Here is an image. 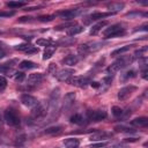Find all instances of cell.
<instances>
[{
	"label": "cell",
	"instance_id": "1",
	"mask_svg": "<svg viewBox=\"0 0 148 148\" xmlns=\"http://www.w3.org/2000/svg\"><path fill=\"white\" fill-rule=\"evenodd\" d=\"M132 61H133V57H130V56L120 57L119 59H117L116 61H113V62H112V64L106 68V71H108V73L113 74V73H116V72L120 71L121 68L126 67L127 65H130Z\"/></svg>",
	"mask_w": 148,
	"mask_h": 148
},
{
	"label": "cell",
	"instance_id": "2",
	"mask_svg": "<svg viewBox=\"0 0 148 148\" xmlns=\"http://www.w3.org/2000/svg\"><path fill=\"white\" fill-rule=\"evenodd\" d=\"M125 32H126L125 28H124L120 23H117V24H112V25H110L109 28H106V29L103 31V37H104V38L119 37V36L125 35Z\"/></svg>",
	"mask_w": 148,
	"mask_h": 148
},
{
	"label": "cell",
	"instance_id": "3",
	"mask_svg": "<svg viewBox=\"0 0 148 148\" xmlns=\"http://www.w3.org/2000/svg\"><path fill=\"white\" fill-rule=\"evenodd\" d=\"M47 106H49V103L47 102H38L32 108L30 118L34 119V120H37V119L43 118L46 114V112H47Z\"/></svg>",
	"mask_w": 148,
	"mask_h": 148
},
{
	"label": "cell",
	"instance_id": "4",
	"mask_svg": "<svg viewBox=\"0 0 148 148\" xmlns=\"http://www.w3.org/2000/svg\"><path fill=\"white\" fill-rule=\"evenodd\" d=\"M3 120L9 126H17L20 124V116L14 109L8 108L3 112Z\"/></svg>",
	"mask_w": 148,
	"mask_h": 148
},
{
	"label": "cell",
	"instance_id": "5",
	"mask_svg": "<svg viewBox=\"0 0 148 148\" xmlns=\"http://www.w3.org/2000/svg\"><path fill=\"white\" fill-rule=\"evenodd\" d=\"M67 82L79 88H86L90 83V79L88 76H72Z\"/></svg>",
	"mask_w": 148,
	"mask_h": 148
},
{
	"label": "cell",
	"instance_id": "6",
	"mask_svg": "<svg viewBox=\"0 0 148 148\" xmlns=\"http://www.w3.org/2000/svg\"><path fill=\"white\" fill-rule=\"evenodd\" d=\"M74 74H75L74 69H72V68H62V69L56 72L54 76L61 82H67L72 76H74Z\"/></svg>",
	"mask_w": 148,
	"mask_h": 148
},
{
	"label": "cell",
	"instance_id": "7",
	"mask_svg": "<svg viewBox=\"0 0 148 148\" xmlns=\"http://www.w3.org/2000/svg\"><path fill=\"white\" fill-rule=\"evenodd\" d=\"M87 117L91 121H101L108 117V113L104 110H92L87 112Z\"/></svg>",
	"mask_w": 148,
	"mask_h": 148
},
{
	"label": "cell",
	"instance_id": "8",
	"mask_svg": "<svg viewBox=\"0 0 148 148\" xmlns=\"http://www.w3.org/2000/svg\"><path fill=\"white\" fill-rule=\"evenodd\" d=\"M135 90H136V87L133 86V84H130V86H126V87L121 88L118 91V99L119 101H126Z\"/></svg>",
	"mask_w": 148,
	"mask_h": 148
},
{
	"label": "cell",
	"instance_id": "9",
	"mask_svg": "<svg viewBox=\"0 0 148 148\" xmlns=\"http://www.w3.org/2000/svg\"><path fill=\"white\" fill-rule=\"evenodd\" d=\"M21 102H22L23 105H25V106H28V108H34V106L38 103V99H37L36 97L29 95V94H22V96H21Z\"/></svg>",
	"mask_w": 148,
	"mask_h": 148
},
{
	"label": "cell",
	"instance_id": "10",
	"mask_svg": "<svg viewBox=\"0 0 148 148\" xmlns=\"http://www.w3.org/2000/svg\"><path fill=\"white\" fill-rule=\"evenodd\" d=\"M80 14V9H67V10H62L59 12L57 15H59L60 17H62L64 20H72L75 16H77Z\"/></svg>",
	"mask_w": 148,
	"mask_h": 148
},
{
	"label": "cell",
	"instance_id": "11",
	"mask_svg": "<svg viewBox=\"0 0 148 148\" xmlns=\"http://www.w3.org/2000/svg\"><path fill=\"white\" fill-rule=\"evenodd\" d=\"M13 62H16V60H12V61L1 64L0 65V72L3 73V74H6V75H13V74H15V72L13 69V66L14 65H12Z\"/></svg>",
	"mask_w": 148,
	"mask_h": 148
},
{
	"label": "cell",
	"instance_id": "12",
	"mask_svg": "<svg viewBox=\"0 0 148 148\" xmlns=\"http://www.w3.org/2000/svg\"><path fill=\"white\" fill-rule=\"evenodd\" d=\"M43 80H44V75L42 73H34V74H30L29 75V77H28V84L29 86L39 84Z\"/></svg>",
	"mask_w": 148,
	"mask_h": 148
},
{
	"label": "cell",
	"instance_id": "13",
	"mask_svg": "<svg viewBox=\"0 0 148 148\" xmlns=\"http://www.w3.org/2000/svg\"><path fill=\"white\" fill-rule=\"evenodd\" d=\"M111 135L104 131H95L91 135H90V140L91 141H97V140H105V139H109Z\"/></svg>",
	"mask_w": 148,
	"mask_h": 148
},
{
	"label": "cell",
	"instance_id": "14",
	"mask_svg": "<svg viewBox=\"0 0 148 148\" xmlns=\"http://www.w3.org/2000/svg\"><path fill=\"white\" fill-rule=\"evenodd\" d=\"M75 97H76L75 92H73V91L67 92V94L65 95V97H64V103H62L64 108H65V109H68L69 106H72V104H73L74 101H75Z\"/></svg>",
	"mask_w": 148,
	"mask_h": 148
},
{
	"label": "cell",
	"instance_id": "15",
	"mask_svg": "<svg viewBox=\"0 0 148 148\" xmlns=\"http://www.w3.org/2000/svg\"><path fill=\"white\" fill-rule=\"evenodd\" d=\"M111 15H114V13H111V12H108V13H101V12H97V13H92L86 21V23H89L90 21H96V20H99V18H103V17H106V16H111Z\"/></svg>",
	"mask_w": 148,
	"mask_h": 148
},
{
	"label": "cell",
	"instance_id": "16",
	"mask_svg": "<svg viewBox=\"0 0 148 148\" xmlns=\"http://www.w3.org/2000/svg\"><path fill=\"white\" fill-rule=\"evenodd\" d=\"M131 124L136 127H146L148 125V118L147 117H138V118H134L131 121Z\"/></svg>",
	"mask_w": 148,
	"mask_h": 148
},
{
	"label": "cell",
	"instance_id": "17",
	"mask_svg": "<svg viewBox=\"0 0 148 148\" xmlns=\"http://www.w3.org/2000/svg\"><path fill=\"white\" fill-rule=\"evenodd\" d=\"M64 145L66 148H79L80 146V140L76 138H68L64 141Z\"/></svg>",
	"mask_w": 148,
	"mask_h": 148
},
{
	"label": "cell",
	"instance_id": "18",
	"mask_svg": "<svg viewBox=\"0 0 148 148\" xmlns=\"http://www.w3.org/2000/svg\"><path fill=\"white\" fill-rule=\"evenodd\" d=\"M106 24H108V21H99L98 23H96L95 25H92V28L90 29V35H92V36L97 35L102 30V28H104Z\"/></svg>",
	"mask_w": 148,
	"mask_h": 148
},
{
	"label": "cell",
	"instance_id": "19",
	"mask_svg": "<svg viewBox=\"0 0 148 148\" xmlns=\"http://www.w3.org/2000/svg\"><path fill=\"white\" fill-rule=\"evenodd\" d=\"M37 66H38L37 64H35L34 61H30V60H22L18 65V67L22 69H32V68H36Z\"/></svg>",
	"mask_w": 148,
	"mask_h": 148
},
{
	"label": "cell",
	"instance_id": "20",
	"mask_svg": "<svg viewBox=\"0 0 148 148\" xmlns=\"http://www.w3.org/2000/svg\"><path fill=\"white\" fill-rule=\"evenodd\" d=\"M75 42H76L75 38L67 37V38H62V39L58 40V42L56 43V45H60V46H71V45H73Z\"/></svg>",
	"mask_w": 148,
	"mask_h": 148
},
{
	"label": "cell",
	"instance_id": "21",
	"mask_svg": "<svg viewBox=\"0 0 148 148\" xmlns=\"http://www.w3.org/2000/svg\"><path fill=\"white\" fill-rule=\"evenodd\" d=\"M62 61H64V64H66V65H68V66H74V65L77 64L79 58H77L76 56H74V54H69V56H67Z\"/></svg>",
	"mask_w": 148,
	"mask_h": 148
},
{
	"label": "cell",
	"instance_id": "22",
	"mask_svg": "<svg viewBox=\"0 0 148 148\" xmlns=\"http://www.w3.org/2000/svg\"><path fill=\"white\" fill-rule=\"evenodd\" d=\"M69 120H71V123L76 124V125H83V124H84V117H83L82 114H80V113L73 114Z\"/></svg>",
	"mask_w": 148,
	"mask_h": 148
},
{
	"label": "cell",
	"instance_id": "23",
	"mask_svg": "<svg viewBox=\"0 0 148 148\" xmlns=\"http://www.w3.org/2000/svg\"><path fill=\"white\" fill-rule=\"evenodd\" d=\"M124 7H125V5H124V3H120V2H113V3H111V5L108 6L109 10H110L111 13H114V14H116L117 12L121 10Z\"/></svg>",
	"mask_w": 148,
	"mask_h": 148
},
{
	"label": "cell",
	"instance_id": "24",
	"mask_svg": "<svg viewBox=\"0 0 148 148\" xmlns=\"http://www.w3.org/2000/svg\"><path fill=\"white\" fill-rule=\"evenodd\" d=\"M61 130H62V127L59 126V125H58V126H51V127L45 128L44 133L47 134V135H53V134H58V133H60Z\"/></svg>",
	"mask_w": 148,
	"mask_h": 148
},
{
	"label": "cell",
	"instance_id": "25",
	"mask_svg": "<svg viewBox=\"0 0 148 148\" xmlns=\"http://www.w3.org/2000/svg\"><path fill=\"white\" fill-rule=\"evenodd\" d=\"M25 142H27V136H25V134H21V135H18V136L15 138L14 146L20 148V147H23Z\"/></svg>",
	"mask_w": 148,
	"mask_h": 148
},
{
	"label": "cell",
	"instance_id": "26",
	"mask_svg": "<svg viewBox=\"0 0 148 148\" xmlns=\"http://www.w3.org/2000/svg\"><path fill=\"white\" fill-rule=\"evenodd\" d=\"M83 29H84V28L81 27V25H74V27H72V28H69V29L67 30V35H68V36H75V35L82 32Z\"/></svg>",
	"mask_w": 148,
	"mask_h": 148
},
{
	"label": "cell",
	"instance_id": "27",
	"mask_svg": "<svg viewBox=\"0 0 148 148\" xmlns=\"http://www.w3.org/2000/svg\"><path fill=\"white\" fill-rule=\"evenodd\" d=\"M130 45H125V46H123V47H119V49H116L114 51H112L111 52V57H118V56H121L123 53H125V52H127L128 50H130Z\"/></svg>",
	"mask_w": 148,
	"mask_h": 148
},
{
	"label": "cell",
	"instance_id": "28",
	"mask_svg": "<svg viewBox=\"0 0 148 148\" xmlns=\"http://www.w3.org/2000/svg\"><path fill=\"white\" fill-rule=\"evenodd\" d=\"M56 52V46H47L45 50H44V53H43V59L46 60V59H50L53 53Z\"/></svg>",
	"mask_w": 148,
	"mask_h": 148
},
{
	"label": "cell",
	"instance_id": "29",
	"mask_svg": "<svg viewBox=\"0 0 148 148\" xmlns=\"http://www.w3.org/2000/svg\"><path fill=\"white\" fill-rule=\"evenodd\" d=\"M134 76H135V72H134L133 69H130V71L125 72L124 74H121L120 81H121V82H126L128 79H132V77H134Z\"/></svg>",
	"mask_w": 148,
	"mask_h": 148
},
{
	"label": "cell",
	"instance_id": "30",
	"mask_svg": "<svg viewBox=\"0 0 148 148\" xmlns=\"http://www.w3.org/2000/svg\"><path fill=\"white\" fill-rule=\"evenodd\" d=\"M103 45H104V43L103 42H95V43H90V44H88V49H89V52H94V51H97V50H99L101 47H103Z\"/></svg>",
	"mask_w": 148,
	"mask_h": 148
},
{
	"label": "cell",
	"instance_id": "31",
	"mask_svg": "<svg viewBox=\"0 0 148 148\" xmlns=\"http://www.w3.org/2000/svg\"><path fill=\"white\" fill-rule=\"evenodd\" d=\"M31 49H32V45H31V44H29V43L18 44V45H16V46H15V50L23 51V52H25V53H28V51H29V50H31Z\"/></svg>",
	"mask_w": 148,
	"mask_h": 148
},
{
	"label": "cell",
	"instance_id": "32",
	"mask_svg": "<svg viewBox=\"0 0 148 148\" xmlns=\"http://www.w3.org/2000/svg\"><path fill=\"white\" fill-rule=\"evenodd\" d=\"M36 44L37 45H39V46H51V44H52V40L51 39H46V38H38L37 40H36Z\"/></svg>",
	"mask_w": 148,
	"mask_h": 148
},
{
	"label": "cell",
	"instance_id": "33",
	"mask_svg": "<svg viewBox=\"0 0 148 148\" xmlns=\"http://www.w3.org/2000/svg\"><path fill=\"white\" fill-rule=\"evenodd\" d=\"M7 6L10 8H18V7L25 6V2H23V1H8Z\"/></svg>",
	"mask_w": 148,
	"mask_h": 148
},
{
	"label": "cell",
	"instance_id": "34",
	"mask_svg": "<svg viewBox=\"0 0 148 148\" xmlns=\"http://www.w3.org/2000/svg\"><path fill=\"white\" fill-rule=\"evenodd\" d=\"M74 25H76V23L75 22H67V23H62V24H59V25H57V27H54V29L56 30H61V29H66V28H72V27H74Z\"/></svg>",
	"mask_w": 148,
	"mask_h": 148
},
{
	"label": "cell",
	"instance_id": "35",
	"mask_svg": "<svg viewBox=\"0 0 148 148\" xmlns=\"http://www.w3.org/2000/svg\"><path fill=\"white\" fill-rule=\"evenodd\" d=\"M146 51H147V47H142L140 50H136L134 52V54H133V59L134 58H142V57H145V52Z\"/></svg>",
	"mask_w": 148,
	"mask_h": 148
},
{
	"label": "cell",
	"instance_id": "36",
	"mask_svg": "<svg viewBox=\"0 0 148 148\" xmlns=\"http://www.w3.org/2000/svg\"><path fill=\"white\" fill-rule=\"evenodd\" d=\"M14 79H15V81H17V82H22V81L25 79V74H24L23 72H15Z\"/></svg>",
	"mask_w": 148,
	"mask_h": 148
},
{
	"label": "cell",
	"instance_id": "37",
	"mask_svg": "<svg viewBox=\"0 0 148 148\" xmlns=\"http://www.w3.org/2000/svg\"><path fill=\"white\" fill-rule=\"evenodd\" d=\"M111 111H112V114H113L114 117H120V116L123 114V109L119 108V106H112Z\"/></svg>",
	"mask_w": 148,
	"mask_h": 148
},
{
	"label": "cell",
	"instance_id": "38",
	"mask_svg": "<svg viewBox=\"0 0 148 148\" xmlns=\"http://www.w3.org/2000/svg\"><path fill=\"white\" fill-rule=\"evenodd\" d=\"M127 17H138V16H147V13L143 12H132V13H127L126 14Z\"/></svg>",
	"mask_w": 148,
	"mask_h": 148
},
{
	"label": "cell",
	"instance_id": "39",
	"mask_svg": "<svg viewBox=\"0 0 148 148\" xmlns=\"http://www.w3.org/2000/svg\"><path fill=\"white\" fill-rule=\"evenodd\" d=\"M54 17H56V15H43V16H39L38 20H39L40 22H50V21H52Z\"/></svg>",
	"mask_w": 148,
	"mask_h": 148
},
{
	"label": "cell",
	"instance_id": "40",
	"mask_svg": "<svg viewBox=\"0 0 148 148\" xmlns=\"http://www.w3.org/2000/svg\"><path fill=\"white\" fill-rule=\"evenodd\" d=\"M6 87H7V80L5 76L0 75V90H3Z\"/></svg>",
	"mask_w": 148,
	"mask_h": 148
},
{
	"label": "cell",
	"instance_id": "41",
	"mask_svg": "<svg viewBox=\"0 0 148 148\" xmlns=\"http://www.w3.org/2000/svg\"><path fill=\"white\" fill-rule=\"evenodd\" d=\"M106 146V142L104 141V142H97V143H91L90 146H89V148H103V147H105Z\"/></svg>",
	"mask_w": 148,
	"mask_h": 148
},
{
	"label": "cell",
	"instance_id": "42",
	"mask_svg": "<svg viewBox=\"0 0 148 148\" xmlns=\"http://www.w3.org/2000/svg\"><path fill=\"white\" fill-rule=\"evenodd\" d=\"M114 130L117 132H132V128H128L125 126H117V127H114Z\"/></svg>",
	"mask_w": 148,
	"mask_h": 148
},
{
	"label": "cell",
	"instance_id": "43",
	"mask_svg": "<svg viewBox=\"0 0 148 148\" xmlns=\"http://www.w3.org/2000/svg\"><path fill=\"white\" fill-rule=\"evenodd\" d=\"M15 14V12H0V17H9V16H13Z\"/></svg>",
	"mask_w": 148,
	"mask_h": 148
},
{
	"label": "cell",
	"instance_id": "44",
	"mask_svg": "<svg viewBox=\"0 0 148 148\" xmlns=\"http://www.w3.org/2000/svg\"><path fill=\"white\" fill-rule=\"evenodd\" d=\"M56 71H57V65L56 64H50L49 66V72L51 74H56Z\"/></svg>",
	"mask_w": 148,
	"mask_h": 148
},
{
	"label": "cell",
	"instance_id": "45",
	"mask_svg": "<svg viewBox=\"0 0 148 148\" xmlns=\"http://www.w3.org/2000/svg\"><path fill=\"white\" fill-rule=\"evenodd\" d=\"M30 21H32V17L30 16H22L18 18V22H30Z\"/></svg>",
	"mask_w": 148,
	"mask_h": 148
},
{
	"label": "cell",
	"instance_id": "46",
	"mask_svg": "<svg viewBox=\"0 0 148 148\" xmlns=\"http://www.w3.org/2000/svg\"><path fill=\"white\" fill-rule=\"evenodd\" d=\"M140 30H147V24H143L142 27H139V29H135L134 31H140Z\"/></svg>",
	"mask_w": 148,
	"mask_h": 148
},
{
	"label": "cell",
	"instance_id": "47",
	"mask_svg": "<svg viewBox=\"0 0 148 148\" xmlns=\"http://www.w3.org/2000/svg\"><path fill=\"white\" fill-rule=\"evenodd\" d=\"M125 141H127V142H135V141H138V139L136 138H128V139H125Z\"/></svg>",
	"mask_w": 148,
	"mask_h": 148
},
{
	"label": "cell",
	"instance_id": "48",
	"mask_svg": "<svg viewBox=\"0 0 148 148\" xmlns=\"http://www.w3.org/2000/svg\"><path fill=\"white\" fill-rule=\"evenodd\" d=\"M147 73H148V71H147V68H145V69L142 71V77H143V79H147Z\"/></svg>",
	"mask_w": 148,
	"mask_h": 148
},
{
	"label": "cell",
	"instance_id": "49",
	"mask_svg": "<svg viewBox=\"0 0 148 148\" xmlns=\"http://www.w3.org/2000/svg\"><path fill=\"white\" fill-rule=\"evenodd\" d=\"M90 84H91V87H94V88H98V87L101 86L98 82H90Z\"/></svg>",
	"mask_w": 148,
	"mask_h": 148
},
{
	"label": "cell",
	"instance_id": "50",
	"mask_svg": "<svg viewBox=\"0 0 148 148\" xmlns=\"http://www.w3.org/2000/svg\"><path fill=\"white\" fill-rule=\"evenodd\" d=\"M3 47H5V43L0 40V50H1V49H3Z\"/></svg>",
	"mask_w": 148,
	"mask_h": 148
},
{
	"label": "cell",
	"instance_id": "51",
	"mask_svg": "<svg viewBox=\"0 0 148 148\" xmlns=\"http://www.w3.org/2000/svg\"><path fill=\"white\" fill-rule=\"evenodd\" d=\"M2 57H5V52H3V51H1V50H0V59H1V58H2Z\"/></svg>",
	"mask_w": 148,
	"mask_h": 148
},
{
	"label": "cell",
	"instance_id": "52",
	"mask_svg": "<svg viewBox=\"0 0 148 148\" xmlns=\"http://www.w3.org/2000/svg\"><path fill=\"white\" fill-rule=\"evenodd\" d=\"M1 127H2V118L0 116V130H1Z\"/></svg>",
	"mask_w": 148,
	"mask_h": 148
}]
</instances>
